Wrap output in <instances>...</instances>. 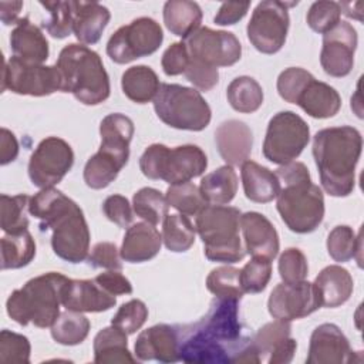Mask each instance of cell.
Returning <instances> with one entry per match:
<instances>
[{"mask_svg":"<svg viewBox=\"0 0 364 364\" xmlns=\"http://www.w3.org/2000/svg\"><path fill=\"white\" fill-rule=\"evenodd\" d=\"M239 301L215 297L209 311L196 323L176 326L179 360L191 364L260 363L252 338L242 334Z\"/></svg>","mask_w":364,"mask_h":364,"instance_id":"cell-1","label":"cell"},{"mask_svg":"<svg viewBox=\"0 0 364 364\" xmlns=\"http://www.w3.org/2000/svg\"><path fill=\"white\" fill-rule=\"evenodd\" d=\"M28 212L40 220L41 230H51L53 252L68 263L88 257L90 229L81 208L55 188H44L30 198Z\"/></svg>","mask_w":364,"mask_h":364,"instance_id":"cell-2","label":"cell"},{"mask_svg":"<svg viewBox=\"0 0 364 364\" xmlns=\"http://www.w3.org/2000/svg\"><path fill=\"white\" fill-rule=\"evenodd\" d=\"M363 138L350 125L324 128L313 136V158L323 189L336 198L348 196L355 186V166Z\"/></svg>","mask_w":364,"mask_h":364,"instance_id":"cell-3","label":"cell"},{"mask_svg":"<svg viewBox=\"0 0 364 364\" xmlns=\"http://www.w3.org/2000/svg\"><path fill=\"white\" fill-rule=\"evenodd\" d=\"M274 173L283 183L276 208L284 225L300 235L314 232L324 218V196L321 189L311 182L307 166L291 161L280 165Z\"/></svg>","mask_w":364,"mask_h":364,"instance_id":"cell-4","label":"cell"},{"mask_svg":"<svg viewBox=\"0 0 364 364\" xmlns=\"http://www.w3.org/2000/svg\"><path fill=\"white\" fill-rule=\"evenodd\" d=\"M55 65L61 74V92L73 94L84 105H98L108 100L109 77L97 51L84 44H67Z\"/></svg>","mask_w":364,"mask_h":364,"instance_id":"cell-5","label":"cell"},{"mask_svg":"<svg viewBox=\"0 0 364 364\" xmlns=\"http://www.w3.org/2000/svg\"><path fill=\"white\" fill-rule=\"evenodd\" d=\"M68 277L58 272H48L26 282L16 289L6 301V311L20 326L33 323L36 327H51L60 316L63 289Z\"/></svg>","mask_w":364,"mask_h":364,"instance_id":"cell-6","label":"cell"},{"mask_svg":"<svg viewBox=\"0 0 364 364\" xmlns=\"http://www.w3.org/2000/svg\"><path fill=\"white\" fill-rule=\"evenodd\" d=\"M240 216L237 208L226 205H208L195 216V229L210 262L232 264L246 256L239 236Z\"/></svg>","mask_w":364,"mask_h":364,"instance_id":"cell-7","label":"cell"},{"mask_svg":"<svg viewBox=\"0 0 364 364\" xmlns=\"http://www.w3.org/2000/svg\"><path fill=\"white\" fill-rule=\"evenodd\" d=\"M156 117L168 127L183 131H202L212 118L209 104L195 88L162 82L154 98Z\"/></svg>","mask_w":364,"mask_h":364,"instance_id":"cell-8","label":"cell"},{"mask_svg":"<svg viewBox=\"0 0 364 364\" xmlns=\"http://www.w3.org/2000/svg\"><path fill=\"white\" fill-rule=\"evenodd\" d=\"M310 141L307 122L293 111L274 114L266 129L263 155L267 161L284 165L294 161Z\"/></svg>","mask_w":364,"mask_h":364,"instance_id":"cell-9","label":"cell"},{"mask_svg":"<svg viewBox=\"0 0 364 364\" xmlns=\"http://www.w3.org/2000/svg\"><path fill=\"white\" fill-rule=\"evenodd\" d=\"M162 41L164 33L159 23L151 17H138L109 37L107 54L117 64H128L154 54Z\"/></svg>","mask_w":364,"mask_h":364,"instance_id":"cell-10","label":"cell"},{"mask_svg":"<svg viewBox=\"0 0 364 364\" xmlns=\"http://www.w3.org/2000/svg\"><path fill=\"white\" fill-rule=\"evenodd\" d=\"M294 4L297 3L264 0L255 7L246 33L257 51L274 54L284 46L290 26L289 7Z\"/></svg>","mask_w":364,"mask_h":364,"instance_id":"cell-11","label":"cell"},{"mask_svg":"<svg viewBox=\"0 0 364 364\" xmlns=\"http://www.w3.org/2000/svg\"><path fill=\"white\" fill-rule=\"evenodd\" d=\"M61 74L55 64H30L14 55L4 63L1 92L9 90L18 95L46 97L61 91Z\"/></svg>","mask_w":364,"mask_h":364,"instance_id":"cell-12","label":"cell"},{"mask_svg":"<svg viewBox=\"0 0 364 364\" xmlns=\"http://www.w3.org/2000/svg\"><path fill=\"white\" fill-rule=\"evenodd\" d=\"M74 152L71 145L58 136L44 138L28 161V178L40 189L53 188L71 171Z\"/></svg>","mask_w":364,"mask_h":364,"instance_id":"cell-13","label":"cell"},{"mask_svg":"<svg viewBox=\"0 0 364 364\" xmlns=\"http://www.w3.org/2000/svg\"><path fill=\"white\" fill-rule=\"evenodd\" d=\"M183 43L192 58L203 61L212 67H229L242 57V46L230 31L199 27Z\"/></svg>","mask_w":364,"mask_h":364,"instance_id":"cell-14","label":"cell"},{"mask_svg":"<svg viewBox=\"0 0 364 364\" xmlns=\"http://www.w3.org/2000/svg\"><path fill=\"white\" fill-rule=\"evenodd\" d=\"M321 307L313 283L303 280L297 283H279L267 300V310L273 318L286 321L303 318Z\"/></svg>","mask_w":364,"mask_h":364,"instance_id":"cell-15","label":"cell"},{"mask_svg":"<svg viewBox=\"0 0 364 364\" xmlns=\"http://www.w3.org/2000/svg\"><path fill=\"white\" fill-rule=\"evenodd\" d=\"M358 37L348 21H338L331 30L323 34L320 64L330 77H346L354 65V53Z\"/></svg>","mask_w":364,"mask_h":364,"instance_id":"cell-16","label":"cell"},{"mask_svg":"<svg viewBox=\"0 0 364 364\" xmlns=\"http://www.w3.org/2000/svg\"><path fill=\"white\" fill-rule=\"evenodd\" d=\"M354 351L348 338L333 323L317 326L310 337L307 364H341L354 363Z\"/></svg>","mask_w":364,"mask_h":364,"instance_id":"cell-17","label":"cell"},{"mask_svg":"<svg viewBox=\"0 0 364 364\" xmlns=\"http://www.w3.org/2000/svg\"><path fill=\"white\" fill-rule=\"evenodd\" d=\"M208 166L206 154L198 145L186 144L168 148L162 158L159 179L169 185H179L200 176Z\"/></svg>","mask_w":364,"mask_h":364,"instance_id":"cell-18","label":"cell"},{"mask_svg":"<svg viewBox=\"0 0 364 364\" xmlns=\"http://www.w3.org/2000/svg\"><path fill=\"white\" fill-rule=\"evenodd\" d=\"M135 355L139 361L176 363L179 360V337L176 326L155 324L136 337Z\"/></svg>","mask_w":364,"mask_h":364,"instance_id":"cell-19","label":"cell"},{"mask_svg":"<svg viewBox=\"0 0 364 364\" xmlns=\"http://www.w3.org/2000/svg\"><path fill=\"white\" fill-rule=\"evenodd\" d=\"M117 303L115 296L105 291L95 279H68L63 289L61 304L65 310L80 313L107 311Z\"/></svg>","mask_w":364,"mask_h":364,"instance_id":"cell-20","label":"cell"},{"mask_svg":"<svg viewBox=\"0 0 364 364\" xmlns=\"http://www.w3.org/2000/svg\"><path fill=\"white\" fill-rule=\"evenodd\" d=\"M245 250L252 257L273 260L280 247L279 235L272 222L259 212H246L240 216Z\"/></svg>","mask_w":364,"mask_h":364,"instance_id":"cell-21","label":"cell"},{"mask_svg":"<svg viewBox=\"0 0 364 364\" xmlns=\"http://www.w3.org/2000/svg\"><path fill=\"white\" fill-rule=\"evenodd\" d=\"M219 155L230 166H239L250 156L253 134L250 127L240 119H228L215 131Z\"/></svg>","mask_w":364,"mask_h":364,"instance_id":"cell-22","label":"cell"},{"mask_svg":"<svg viewBox=\"0 0 364 364\" xmlns=\"http://www.w3.org/2000/svg\"><path fill=\"white\" fill-rule=\"evenodd\" d=\"M162 245V236L148 222H136L127 228L119 256L128 263H144L154 259Z\"/></svg>","mask_w":364,"mask_h":364,"instance_id":"cell-23","label":"cell"},{"mask_svg":"<svg viewBox=\"0 0 364 364\" xmlns=\"http://www.w3.org/2000/svg\"><path fill=\"white\" fill-rule=\"evenodd\" d=\"M10 47L14 57L30 64H43L50 54L46 36L28 17L20 18L11 30Z\"/></svg>","mask_w":364,"mask_h":364,"instance_id":"cell-24","label":"cell"},{"mask_svg":"<svg viewBox=\"0 0 364 364\" xmlns=\"http://www.w3.org/2000/svg\"><path fill=\"white\" fill-rule=\"evenodd\" d=\"M134 131L132 119L124 114L114 112L104 117L100 124V151L114 156L125 166L129 159V142Z\"/></svg>","mask_w":364,"mask_h":364,"instance_id":"cell-25","label":"cell"},{"mask_svg":"<svg viewBox=\"0 0 364 364\" xmlns=\"http://www.w3.org/2000/svg\"><path fill=\"white\" fill-rule=\"evenodd\" d=\"M321 307L334 309L344 304L353 294L354 282L350 272L338 264L324 267L314 279Z\"/></svg>","mask_w":364,"mask_h":364,"instance_id":"cell-26","label":"cell"},{"mask_svg":"<svg viewBox=\"0 0 364 364\" xmlns=\"http://www.w3.org/2000/svg\"><path fill=\"white\" fill-rule=\"evenodd\" d=\"M74 23L73 33L80 43L95 44L109 23V10L98 1H73Z\"/></svg>","mask_w":364,"mask_h":364,"instance_id":"cell-27","label":"cell"},{"mask_svg":"<svg viewBox=\"0 0 364 364\" xmlns=\"http://www.w3.org/2000/svg\"><path fill=\"white\" fill-rule=\"evenodd\" d=\"M307 115L318 119L334 117L341 108V97L331 85L317 81L314 77L306 84L296 100Z\"/></svg>","mask_w":364,"mask_h":364,"instance_id":"cell-28","label":"cell"},{"mask_svg":"<svg viewBox=\"0 0 364 364\" xmlns=\"http://www.w3.org/2000/svg\"><path fill=\"white\" fill-rule=\"evenodd\" d=\"M240 166L243 191L249 200L267 203L277 198L282 185L274 172L253 161H245Z\"/></svg>","mask_w":364,"mask_h":364,"instance_id":"cell-29","label":"cell"},{"mask_svg":"<svg viewBox=\"0 0 364 364\" xmlns=\"http://www.w3.org/2000/svg\"><path fill=\"white\" fill-rule=\"evenodd\" d=\"M161 82L156 73L148 65H134L124 71L121 77V88L125 97L136 104H146L152 101Z\"/></svg>","mask_w":364,"mask_h":364,"instance_id":"cell-30","label":"cell"},{"mask_svg":"<svg viewBox=\"0 0 364 364\" xmlns=\"http://www.w3.org/2000/svg\"><path fill=\"white\" fill-rule=\"evenodd\" d=\"M95 363H135L136 360L128 350L127 333L115 326L105 327L94 337Z\"/></svg>","mask_w":364,"mask_h":364,"instance_id":"cell-31","label":"cell"},{"mask_svg":"<svg viewBox=\"0 0 364 364\" xmlns=\"http://www.w3.org/2000/svg\"><path fill=\"white\" fill-rule=\"evenodd\" d=\"M200 21L202 10L195 1L169 0L164 4V23L178 37L186 38L200 27Z\"/></svg>","mask_w":364,"mask_h":364,"instance_id":"cell-32","label":"cell"},{"mask_svg":"<svg viewBox=\"0 0 364 364\" xmlns=\"http://www.w3.org/2000/svg\"><path fill=\"white\" fill-rule=\"evenodd\" d=\"M199 189L208 203L226 205L232 202L237 192V175L233 166L223 165L205 175Z\"/></svg>","mask_w":364,"mask_h":364,"instance_id":"cell-33","label":"cell"},{"mask_svg":"<svg viewBox=\"0 0 364 364\" xmlns=\"http://www.w3.org/2000/svg\"><path fill=\"white\" fill-rule=\"evenodd\" d=\"M1 270L21 269L36 256V242L28 230L6 233L1 240Z\"/></svg>","mask_w":364,"mask_h":364,"instance_id":"cell-34","label":"cell"},{"mask_svg":"<svg viewBox=\"0 0 364 364\" xmlns=\"http://www.w3.org/2000/svg\"><path fill=\"white\" fill-rule=\"evenodd\" d=\"M226 97L230 107L243 114H252L263 104V90L260 84L247 75L232 80V82L228 85Z\"/></svg>","mask_w":364,"mask_h":364,"instance_id":"cell-35","label":"cell"},{"mask_svg":"<svg viewBox=\"0 0 364 364\" xmlns=\"http://www.w3.org/2000/svg\"><path fill=\"white\" fill-rule=\"evenodd\" d=\"M196 229L186 215H166L162 222V242L173 253L186 252L195 243Z\"/></svg>","mask_w":364,"mask_h":364,"instance_id":"cell-36","label":"cell"},{"mask_svg":"<svg viewBox=\"0 0 364 364\" xmlns=\"http://www.w3.org/2000/svg\"><path fill=\"white\" fill-rule=\"evenodd\" d=\"M90 327L91 323L82 313L67 310L51 326V337L61 346H77L87 338Z\"/></svg>","mask_w":364,"mask_h":364,"instance_id":"cell-37","label":"cell"},{"mask_svg":"<svg viewBox=\"0 0 364 364\" xmlns=\"http://www.w3.org/2000/svg\"><path fill=\"white\" fill-rule=\"evenodd\" d=\"M124 165L114 156L98 149L84 166V182L91 189H104L114 182Z\"/></svg>","mask_w":364,"mask_h":364,"instance_id":"cell-38","label":"cell"},{"mask_svg":"<svg viewBox=\"0 0 364 364\" xmlns=\"http://www.w3.org/2000/svg\"><path fill=\"white\" fill-rule=\"evenodd\" d=\"M326 245L327 252L334 262L344 263L357 257L360 264L358 255L361 253V232L355 235L353 228L347 225H338L328 233Z\"/></svg>","mask_w":364,"mask_h":364,"instance_id":"cell-39","label":"cell"},{"mask_svg":"<svg viewBox=\"0 0 364 364\" xmlns=\"http://www.w3.org/2000/svg\"><path fill=\"white\" fill-rule=\"evenodd\" d=\"M132 208L136 216L155 226L164 222L165 216L168 215L169 205L161 191L146 186L134 193Z\"/></svg>","mask_w":364,"mask_h":364,"instance_id":"cell-40","label":"cell"},{"mask_svg":"<svg viewBox=\"0 0 364 364\" xmlns=\"http://www.w3.org/2000/svg\"><path fill=\"white\" fill-rule=\"evenodd\" d=\"M30 196L26 193L20 195H0L1 208V229L4 233H20L28 228V210Z\"/></svg>","mask_w":364,"mask_h":364,"instance_id":"cell-41","label":"cell"},{"mask_svg":"<svg viewBox=\"0 0 364 364\" xmlns=\"http://www.w3.org/2000/svg\"><path fill=\"white\" fill-rule=\"evenodd\" d=\"M168 205L186 216H196L209 203L203 198L200 189L192 182L171 185L165 195Z\"/></svg>","mask_w":364,"mask_h":364,"instance_id":"cell-42","label":"cell"},{"mask_svg":"<svg viewBox=\"0 0 364 364\" xmlns=\"http://www.w3.org/2000/svg\"><path fill=\"white\" fill-rule=\"evenodd\" d=\"M206 287L215 297L240 300L245 294L240 283V269L233 266H219L212 269L206 277Z\"/></svg>","mask_w":364,"mask_h":364,"instance_id":"cell-43","label":"cell"},{"mask_svg":"<svg viewBox=\"0 0 364 364\" xmlns=\"http://www.w3.org/2000/svg\"><path fill=\"white\" fill-rule=\"evenodd\" d=\"M48 11V18L43 23L47 33L54 38H65L73 33L74 4L73 1H38Z\"/></svg>","mask_w":364,"mask_h":364,"instance_id":"cell-44","label":"cell"},{"mask_svg":"<svg viewBox=\"0 0 364 364\" xmlns=\"http://www.w3.org/2000/svg\"><path fill=\"white\" fill-rule=\"evenodd\" d=\"M290 334H291L290 321L276 318L274 321L266 323L263 327H260L257 333L252 337V341L260 358H263V355L270 354L282 341L290 337Z\"/></svg>","mask_w":364,"mask_h":364,"instance_id":"cell-45","label":"cell"},{"mask_svg":"<svg viewBox=\"0 0 364 364\" xmlns=\"http://www.w3.org/2000/svg\"><path fill=\"white\" fill-rule=\"evenodd\" d=\"M272 277V260L253 257L240 269V283L245 293H260Z\"/></svg>","mask_w":364,"mask_h":364,"instance_id":"cell-46","label":"cell"},{"mask_svg":"<svg viewBox=\"0 0 364 364\" xmlns=\"http://www.w3.org/2000/svg\"><path fill=\"white\" fill-rule=\"evenodd\" d=\"M30 353L31 346L26 336L6 328L0 331V363L28 364Z\"/></svg>","mask_w":364,"mask_h":364,"instance_id":"cell-47","label":"cell"},{"mask_svg":"<svg viewBox=\"0 0 364 364\" xmlns=\"http://www.w3.org/2000/svg\"><path fill=\"white\" fill-rule=\"evenodd\" d=\"M340 17H341V10L337 1L321 0V1H314L310 6L306 16V21L313 31L318 34H324L340 21Z\"/></svg>","mask_w":364,"mask_h":364,"instance_id":"cell-48","label":"cell"},{"mask_svg":"<svg viewBox=\"0 0 364 364\" xmlns=\"http://www.w3.org/2000/svg\"><path fill=\"white\" fill-rule=\"evenodd\" d=\"M148 318V307L139 299H132L118 309L111 318V324L121 328L127 334H134L139 330Z\"/></svg>","mask_w":364,"mask_h":364,"instance_id":"cell-49","label":"cell"},{"mask_svg":"<svg viewBox=\"0 0 364 364\" xmlns=\"http://www.w3.org/2000/svg\"><path fill=\"white\" fill-rule=\"evenodd\" d=\"M279 274L283 283H297L306 280L309 264L304 253L297 247H287L279 257Z\"/></svg>","mask_w":364,"mask_h":364,"instance_id":"cell-50","label":"cell"},{"mask_svg":"<svg viewBox=\"0 0 364 364\" xmlns=\"http://www.w3.org/2000/svg\"><path fill=\"white\" fill-rule=\"evenodd\" d=\"M313 78V74L300 67H290L282 71L277 77V92L290 104H296L299 94L303 91L306 84Z\"/></svg>","mask_w":364,"mask_h":364,"instance_id":"cell-51","label":"cell"},{"mask_svg":"<svg viewBox=\"0 0 364 364\" xmlns=\"http://www.w3.org/2000/svg\"><path fill=\"white\" fill-rule=\"evenodd\" d=\"M183 74L186 80L200 91H209L219 82V71L216 67H212L203 61L192 58L191 55H189L188 67Z\"/></svg>","mask_w":364,"mask_h":364,"instance_id":"cell-52","label":"cell"},{"mask_svg":"<svg viewBox=\"0 0 364 364\" xmlns=\"http://www.w3.org/2000/svg\"><path fill=\"white\" fill-rule=\"evenodd\" d=\"M102 212L108 220H111L112 223L118 225L122 229L128 228L134 219L129 200L125 196L118 193H114L105 198L102 203Z\"/></svg>","mask_w":364,"mask_h":364,"instance_id":"cell-53","label":"cell"},{"mask_svg":"<svg viewBox=\"0 0 364 364\" xmlns=\"http://www.w3.org/2000/svg\"><path fill=\"white\" fill-rule=\"evenodd\" d=\"M88 264L94 269H109L121 270L122 263L119 259V252L112 242H98L92 246L91 253L87 257Z\"/></svg>","mask_w":364,"mask_h":364,"instance_id":"cell-54","label":"cell"},{"mask_svg":"<svg viewBox=\"0 0 364 364\" xmlns=\"http://www.w3.org/2000/svg\"><path fill=\"white\" fill-rule=\"evenodd\" d=\"M189 63V51L183 41L172 43L162 54L161 65L166 75L173 77L183 74Z\"/></svg>","mask_w":364,"mask_h":364,"instance_id":"cell-55","label":"cell"},{"mask_svg":"<svg viewBox=\"0 0 364 364\" xmlns=\"http://www.w3.org/2000/svg\"><path fill=\"white\" fill-rule=\"evenodd\" d=\"M94 279L105 291H108L112 296L132 293L131 282L119 270H108L105 273H100Z\"/></svg>","mask_w":364,"mask_h":364,"instance_id":"cell-56","label":"cell"},{"mask_svg":"<svg viewBox=\"0 0 364 364\" xmlns=\"http://www.w3.org/2000/svg\"><path fill=\"white\" fill-rule=\"evenodd\" d=\"M249 7H250L249 1H245V3H232V1L222 3L218 13L213 17V21L218 26H233L246 16Z\"/></svg>","mask_w":364,"mask_h":364,"instance_id":"cell-57","label":"cell"},{"mask_svg":"<svg viewBox=\"0 0 364 364\" xmlns=\"http://www.w3.org/2000/svg\"><path fill=\"white\" fill-rule=\"evenodd\" d=\"M18 155V142L16 135L7 128L0 129V165L13 162Z\"/></svg>","mask_w":364,"mask_h":364,"instance_id":"cell-58","label":"cell"},{"mask_svg":"<svg viewBox=\"0 0 364 364\" xmlns=\"http://www.w3.org/2000/svg\"><path fill=\"white\" fill-rule=\"evenodd\" d=\"M297 350V341L291 337H287L284 341H282L269 357V364H287L293 360L294 353Z\"/></svg>","mask_w":364,"mask_h":364,"instance_id":"cell-59","label":"cell"},{"mask_svg":"<svg viewBox=\"0 0 364 364\" xmlns=\"http://www.w3.org/2000/svg\"><path fill=\"white\" fill-rule=\"evenodd\" d=\"M23 1H0V18L4 26L17 24Z\"/></svg>","mask_w":364,"mask_h":364,"instance_id":"cell-60","label":"cell"},{"mask_svg":"<svg viewBox=\"0 0 364 364\" xmlns=\"http://www.w3.org/2000/svg\"><path fill=\"white\" fill-rule=\"evenodd\" d=\"M340 4V10L343 14H346L350 18H355L358 21H363L361 17V7L363 3L361 1H355V3H338Z\"/></svg>","mask_w":364,"mask_h":364,"instance_id":"cell-61","label":"cell"}]
</instances>
